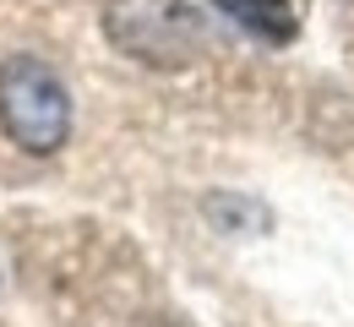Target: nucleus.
Masks as SVG:
<instances>
[{"label":"nucleus","instance_id":"obj_1","mask_svg":"<svg viewBox=\"0 0 354 327\" xmlns=\"http://www.w3.org/2000/svg\"><path fill=\"white\" fill-rule=\"evenodd\" d=\"M0 131L33 158L71 142V93L39 55L0 60Z\"/></svg>","mask_w":354,"mask_h":327},{"label":"nucleus","instance_id":"obj_2","mask_svg":"<svg viewBox=\"0 0 354 327\" xmlns=\"http://www.w3.org/2000/svg\"><path fill=\"white\" fill-rule=\"evenodd\" d=\"M223 11H229L240 28H251L257 39H267V44H289L295 28H300L295 0H223Z\"/></svg>","mask_w":354,"mask_h":327}]
</instances>
